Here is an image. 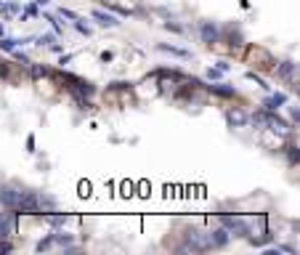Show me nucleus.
Returning <instances> with one entry per match:
<instances>
[{
  "label": "nucleus",
  "mask_w": 300,
  "mask_h": 255,
  "mask_svg": "<svg viewBox=\"0 0 300 255\" xmlns=\"http://www.w3.org/2000/svg\"><path fill=\"white\" fill-rule=\"evenodd\" d=\"M74 27H77V30H80L82 35H90V30H88V27H85V24L80 22V19H74Z\"/></svg>",
  "instance_id": "nucleus-21"
},
{
  "label": "nucleus",
  "mask_w": 300,
  "mask_h": 255,
  "mask_svg": "<svg viewBox=\"0 0 300 255\" xmlns=\"http://www.w3.org/2000/svg\"><path fill=\"white\" fill-rule=\"evenodd\" d=\"M0 202H3L6 207H11V210H16V213H22L24 192H19V189H14V186H3L0 189Z\"/></svg>",
  "instance_id": "nucleus-1"
},
{
  "label": "nucleus",
  "mask_w": 300,
  "mask_h": 255,
  "mask_svg": "<svg viewBox=\"0 0 300 255\" xmlns=\"http://www.w3.org/2000/svg\"><path fill=\"white\" fill-rule=\"evenodd\" d=\"M24 16H37V6H30V8L24 11Z\"/></svg>",
  "instance_id": "nucleus-24"
},
{
  "label": "nucleus",
  "mask_w": 300,
  "mask_h": 255,
  "mask_svg": "<svg viewBox=\"0 0 300 255\" xmlns=\"http://www.w3.org/2000/svg\"><path fill=\"white\" fill-rule=\"evenodd\" d=\"M215 69H218V72H229L231 64H229V61H215Z\"/></svg>",
  "instance_id": "nucleus-20"
},
{
  "label": "nucleus",
  "mask_w": 300,
  "mask_h": 255,
  "mask_svg": "<svg viewBox=\"0 0 300 255\" xmlns=\"http://www.w3.org/2000/svg\"><path fill=\"white\" fill-rule=\"evenodd\" d=\"M231 45H237V48H239V45H245V40H242L239 32H231Z\"/></svg>",
  "instance_id": "nucleus-19"
},
{
  "label": "nucleus",
  "mask_w": 300,
  "mask_h": 255,
  "mask_svg": "<svg viewBox=\"0 0 300 255\" xmlns=\"http://www.w3.org/2000/svg\"><path fill=\"white\" fill-rule=\"evenodd\" d=\"M157 51H165V53H170V56H178V59H191V53H189V51L175 48V45H167V43H159V45H157Z\"/></svg>",
  "instance_id": "nucleus-10"
},
{
  "label": "nucleus",
  "mask_w": 300,
  "mask_h": 255,
  "mask_svg": "<svg viewBox=\"0 0 300 255\" xmlns=\"http://www.w3.org/2000/svg\"><path fill=\"white\" fill-rule=\"evenodd\" d=\"M199 37L205 43H210V45H215L221 40V30H218V24L215 22H199Z\"/></svg>",
  "instance_id": "nucleus-3"
},
{
  "label": "nucleus",
  "mask_w": 300,
  "mask_h": 255,
  "mask_svg": "<svg viewBox=\"0 0 300 255\" xmlns=\"http://www.w3.org/2000/svg\"><path fill=\"white\" fill-rule=\"evenodd\" d=\"M48 223H51V226H61V223H64V215H59V213L48 215Z\"/></svg>",
  "instance_id": "nucleus-18"
},
{
  "label": "nucleus",
  "mask_w": 300,
  "mask_h": 255,
  "mask_svg": "<svg viewBox=\"0 0 300 255\" xmlns=\"http://www.w3.org/2000/svg\"><path fill=\"white\" fill-rule=\"evenodd\" d=\"M186 247H189V250H194V252H199V250H208V247H213V244H210V237H208V234H205V231H191L189 234V244H186Z\"/></svg>",
  "instance_id": "nucleus-4"
},
{
  "label": "nucleus",
  "mask_w": 300,
  "mask_h": 255,
  "mask_svg": "<svg viewBox=\"0 0 300 255\" xmlns=\"http://www.w3.org/2000/svg\"><path fill=\"white\" fill-rule=\"evenodd\" d=\"M51 244H53V234H51V237H48V239L37 242V252H45V250H48V247H51Z\"/></svg>",
  "instance_id": "nucleus-15"
},
{
  "label": "nucleus",
  "mask_w": 300,
  "mask_h": 255,
  "mask_svg": "<svg viewBox=\"0 0 300 255\" xmlns=\"http://www.w3.org/2000/svg\"><path fill=\"white\" fill-rule=\"evenodd\" d=\"M208 88H210L213 93H218V96H234V93H237L231 85H223V82H213V85H208Z\"/></svg>",
  "instance_id": "nucleus-11"
},
{
  "label": "nucleus",
  "mask_w": 300,
  "mask_h": 255,
  "mask_svg": "<svg viewBox=\"0 0 300 255\" xmlns=\"http://www.w3.org/2000/svg\"><path fill=\"white\" fill-rule=\"evenodd\" d=\"M221 226L223 229H229V234H234V237H250V229L247 223L242 218H234V215H221Z\"/></svg>",
  "instance_id": "nucleus-2"
},
{
  "label": "nucleus",
  "mask_w": 300,
  "mask_h": 255,
  "mask_svg": "<svg viewBox=\"0 0 300 255\" xmlns=\"http://www.w3.org/2000/svg\"><path fill=\"white\" fill-rule=\"evenodd\" d=\"M226 122L231 128H245L247 122H250V115L245 109H239V107H231L229 112H226Z\"/></svg>",
  "instance_id": "nucleus-5"
},
{
  "label": "nucleus",
  "mask_w": 300,
  "mask_h": 255,
  "mask_svg": "<svg viewBox=\"0 0 300 255\" xmlns=\"http://www.w3.org/2000/svg\"><path fill=\"white\" fill-rule=\"evenodd\" d=\"M279 77L297 82V67H295V61H284L282 67H279Z\"/></svg>",
  "instance_id": "nucleus-9"
},
{
  "label": "nucleus",
  "mask_w": 300,
  "mask_h": 255,
  "mask_svg": "<svg viewBox=\"0 0 300 255\" xmlns=\"http://www.w3.org/2000/svg\"><path fill=\"white\" fill-rule=\"evenodd\" d=\"M22 43H30V40H8V37H3V40H0V51H14L16 45H22Z\"/></svg>",
  "instance_id": "nucleus-13"
},
{
  "label": "nucleus",
  "mask_w": 300,
  "mask_h": 255,
  "mask_svg": "<svg viewBox=\"0 0 300 255\" xmlns=\"http://www.w3.org/2000/svg\"><path fill=\"white\" fill-rule=\"evenodd\" d=\"M266 128H271V130H274L276 136H287L289 130H292V128H289V125H287V122H284L282 117H274V115H268V122H266Z\"/></svg>",
  "instance_id": "nucleus-7"
},
{
  "label": "nucleus",
  "mask_w": 300,
  "mask_h": 255,
  "mask_svg": "<svg viewBox=\"0 0 300 255\" xmlns=\"http://www.w3.org/2000/svg\"><path fill=\"white\" fill-rule=\"evenodd\" d=\"M61 16H67V19H77V14H72V11H67V8H61Z\"/></svg>",
  "instance_id": "nucleus-25"
},
{
  "label": "nucleus",
  "mask_w": 300,
  "mask_h": 255,
  "mask_svg": "<svg viewBox=\"0 0 300 255\" xmlns=\"http://www.w3.org/2000/svg\"><path fill=\"white\" fill-rule=\"evenodd\" d=\"M11 250H14L11 242H0V252H11Z\"/></svg>",
  "instance_id": "nucleus-22"
},
{
  "label": "nucleus",
  "mask_w": 300,
  "mask_h": 255,
  "mask_svg": "<svg viewBox=\"0 0 300 255\" xmlns=\"http://www.w3.org/2000/svg\"><path fill=\"white\" fill-rule=\"evenodd\" d=\"M0 11L3 14H16V3H0Z\"/></svg>",
  "instance_id": "nucleus-17"
},
{
  "label": "nucleus",
  "mask_w": 300,
  "mask_h": 255,
  "mask_svg": "<svg viewBox=\"0 0 300 255\" xmlns=\"http://www.w3.org/2000/svg\"><path fill=\"white\" fill-rule=\"evenodd\" d=\"M0 35H3V27H0Z\"/></svg>",
  "instance_id": "nucleus-26"
},
{
  "label": "nucleus",
  "mask_w": 300,
  "mask_h": 255,
  "mask_svg": "<svg viewBox=\"0 0 300 255\" xmlns=\"http://www.w3.org/2000/svg\"><path fill=\"white\" fill-rule=\"evenodd\" d=\"M284 101H287V99L282 96V93H274V96H271V99H268V101L263 104V107H268V109H274V107H279V104H284Z\"/></svg>",
  "instance_id": "nucleus-14"
},
{
  "label": "nucleus",
  "mask_w": 300,
  "mask_h": 255,
  "mask_svg": "<svg viewBox=\"0 0 300 255\" xmlns=\"http://www.w3.org/2000/svg\"><path fill=\"white\" fill-rule=\"evenodd\" d=\"M165 27L170 32H178V35H183V24H173V22H165Z\"/></svg>",
  "instance_id": "nucleus-16"
},
{
  "label": "nucleus",
  "mask_w": 300,
  "mask_h": 255,
  "mask_svg": "<svg viewBox=\"0 0 300 255\" xmlns=\"http://www.w3.org/2000/svg\"><path fill=\"white\" fill-rule=\"evenodd\" d=\"M90 19H93L96 24H101V27H117V24H120V22H117V19L112 16V14H107V11H98V8H93Z\"/></svg>",
  "instance_id": "nucleus-8"
},
{
  "label": "nucleus",
  "mask_w": 300,
  "mask_h": 255,
  "mask_svg": "<svg viewBox=\"0 0 300 255\" xmlns=\"http://www.w3.org/2000/svg\"><path fill=\"white\" fill-rule=\"evenodd\" d=\"M250 122L255 128H266V122H268V115H266V109H260V112H255V115L250 117Z\"/></svg>",
  "instance_id": "nucleus-12"
},
{
  "label": "nucleus",
  "mask_w": 300,
  "mask_h": 255,
  "mask_svg": "<svg viewBox=\"0 0 300 255\" xmlns=\"http://www.w3.org/2000/svg\"><path fill=\"white\" fill-rule=\"evenodd\" d=\"M208 237H210V244H213V247H226L229 239H231V234H229V229H223V226H221V229L210 231Z\"/></svg>",
  "instance_id": "nucleus-6"
},
{
  "label": "nucleus",
  "mask_w": 300,
  "mask_h": 255,
  "mask_svg": "<svg viewBox=\"0 0 300 255\" xmlns=\"http://www.w3.org/2000/svg\"><path fill=\"white\" fill-rule=\"evenodd\" d=\"M208 74H210V77H213V80H218V77H221V74H223V72H218V69H215V67H213V69H208Z\"/></svg>",
  "instance_id": "nucleus-23"
}]
</instances>
